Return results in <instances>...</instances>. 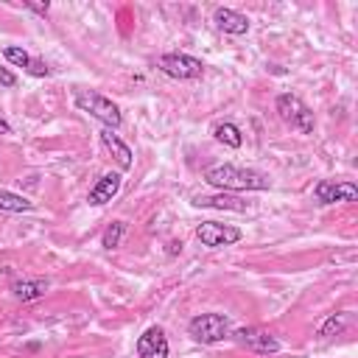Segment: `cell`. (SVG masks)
<instances>
[{
  "instance_id": "8fae6325",
  "label": "cell",
  "mask_w": 358,
  "mask_h": 358,
  "mask_svg": "<svg viewBox=\"0 0 358 358\" xmlns=\"http://www.w3.org/2000/svg\"><path fill=\"white\" fill-rule=\"evenodd\" d=\"M117 190H120V173H103V176L92 185L87 201H90L92 207H101V204L112 201V199L117 196Z\"/></svg>"
},
{
  "instance_id": "7a4b0ae2",
  "label": "cell",
  "mask_w": 358,
  "mask_h": 358,
  "mask_svg": "<svg viewBox=\"0 0 358 358\" xmlns=\"http://www.w3.org/2000/svg\"><path fill=\"white\" fill-rule=\"evenodd\" d=\"M76 106L81 109V112H87V115H92L95 120H101L106 129H117L120 123H123V115H120V109H117V103L112 101V98H106V95H101V92H92V90H84V92H76Z\"/></svg>"
},
{
  "instance_id": "2e32d148",
  "label": "cell",
  "mask_w": 358,
  "mask_h": 358,
  "mask_svg": "<svg viewBox=\"0 0 358 358\" xmlns=\"http://www.w3.org/2000/svg\"><path fill=\"white\" fill-rule=\"evenodd\" d=\"M0 210H3V213H28V210H34V201H28V199L20 196V193L0 190Z\"/></svg>"
},
{
  "instance_id": "277c9868",
  "label": "cell",
  "mask_w": 358,
  "mask_h": 358,
  "mask_svg": "<svg viewBox=\"0 0 358 358\" xmlns=\"http://www.w3.org/2000/svg\"><path fill=\"white\" fill-rule=\"evenodd\" d=\"M229 330H232V324H229V316H224V313H199L187 324V333L201 344L224 341L229 336Z\"/></svg>"
},
{
  "instance_id": "ba28073f",
  "label": "cell",
  "mask_w": 358,
  "mask_h": 358,
  "mask_svg": "<svg viewBox=\"0 0 358 358\" xmlns=\"http://www.w3.org/2000/svg\"><path fill=\"white\" fill-rule=\"evenodd\" d=\"M313 196L319 204H336V201H355L358 199V187L352 182H333V179H322L313 187Z\"/></svg>"
},
{
  "instance_id": "ac0fdd59",
  "label": "cell",
  "mask_w": 358,
  "mask_h": 358,
  "mask_svg": "<svg viewBox=\"0 0 358 358\" xmlns=\"http://www.w3.org/2000/svg\"><path fill=\"white\" fill-rule=\"evenodd\" d=\"M123 232H126V221H112V224L103 229V235H101V246H103V249H115V246H120Z\"/></svg>"
},
{
  "instance_id": "7c38bea8",
  "label": "cell",
  "mask_w": 358,
  "mask_h": 358,
  "mask_svg": "<svg viewBox=\"0 0 358 358\" xmlns=\"http://www.w3.org/2000/svg\"><path fill=\"white\" fill-rule=\"evenodd\" d=\"M48 288H50V282L42 280V277H36V280H14V282H11V294H14L20 302H34V299L45 296Z\"/></svg>"
},
{
  "instance_id": "d6986e66",
  "label": "cell",
  "mask_w": 358,
  "mask_h": 358,
  "mask_svg": "<svg viewBox=\"0 0 358 358\" xmlns=\"http://www.w3.org/2000/svg\"><path fill=\"white\" fill-rule=\"evenodd\" d=\"M3 56H6V62L17 64V67H25V70H28V64H31V56H28L22 48H14V45H8V48L3 50Z\"/></svg>"
},
{
  "instance_id": "6da1fadb",
  "label": "cell",
  "mask_w": 358,
  "mask_h": 358,
  "mask_svg": "<svg viewBox=\"0 0 358 358\" xmlns=\"http://www.w3.org/2000/svg\"><path fill=\"white\" fill-rule=\"evenodd\" d=\"M204 182L221 190H268L271 182L266 173L238 165H215L204 171Z\"/></svg>"
},
{
  "instance_id": "8992f818",
  "label": "cell",
  "mask_w": 358,
  "mask_h": 358,
  "mask_svg": "<svg viewBox=\"0 0 358 358\" xmlns=\"http://www.w3.org/2000/svg\"><path fill=\"white\" fill-rule=\"evenodd\" d=\"M196 238H199L204 246L218 249V246H232V243H238L243 235H241V229H238V227H232V224L201 221V224L196 227Z\"/></svg>"
},
{
  "instance_id": "44dd1931",
  "label": "cell",
  "mask_w": 358,
  "mask_h": 358,
  "mask_svg": "<svg viewBox=\"0 0 358 358\" xmlns=\"http://www.w3.org/2000/svg\"><path fill=\"white\" fill-rule=\"evenodd\" d=\"M25 8H31V11H36V14H42V17H45V14L50 11V3H48V0H45V3H34V0H25Z\"/></svg>"
},
{
  "instance_id": "e0dca14e",
  "label": "cell",
  "mask_w": 358,
  "mask_h": 358,
  "mask_svg": "<svg viewBox=\"0 0 358 358\" xmlns=\"http://www.w3.org/2000/svg\"><path fill=\"white\" fill-rule=\"evenodd\" d=\"M344 327H347V313H330V316L322 322L319 336H322V338H333V336H341Z\"/></svg>"
},
{
  "instance_id": "9a60e30c",
  "label": "cell",
  "mask_w": 358,
  "mask_h": 358,
  "mask_svg": "<svg viewBox=\"0 0 358 358\" xmlns=\"http://www.w3.org/2000/svg\"><path fill=\"white\" fill-rule=\"evenodd\" d=\"M213 137H215L218 143H224L227 148H241V145H243V134H241V129H238L235 123H229V120L215 123V126H213Z\"/></svg>"
},
{
  "instance_id": "30bf717a",
  "label": "cell",
  "mask_w": 358,
  "mask_h": 358,
  "mask_svg": "<svg viewBox=\"0 0 358 358\" xmlns=\"http://www.w3.org/2000/svg\"><path fill=\"white\" fill-rule=\"evenodd\" d=\"M213 22H215L218 31L232 34V36H243L249 31V20L241 11H232V8H215L213 11Z\"/></svg>"
},
{
  "instance_id": "5bb4252c",
  "label": "cell",
  "mask_w": 358,
  "mask_h": 358,
  "mask_svg": "<svg viewBox=\"0 0 358 358\" xmlns=\"http://www.w3.org/2000/svg\"><path fill=\"white\" fill-rule=\"evenodd\" d=\"M101 143L112 151V157L117 159V165H120L123 171H129V168H131V148H129V145H126V143H123L112 129H103V131H101Z\"/></svg>"
},
{
  "instance_id": "5b68a950",
  "label": "cell",
  "mask_w": 358,
  "mask_h": 358,
  "mask_svg": "<svg viewBox=\"0 0 358 358\" xmlns=\"http://www.w3.org/2000/svg\"><path fill=\"white\" fill-rule=\"evenodd\" d=\"M157 67H159L165 76L179 78V81L201 78V73H204L201 59L187 56V53H165V56H159V59H157Z\"/></svg>"
},
{
  "instance_id": "9c48e42d",
  "label": "cell",
  "mask_w": 358,
  "mask_h": 358,
  "mask_svg": "<svg viewBox=\"0 0 358 358\" xmlns=\"http://www.w3.org/2000/svg\"><path fill=\"white\" fill-rule=\"evenodd\" d=\"M168 338L159 324H151L137 338V358H168Z\"/></svg>"
},
{
  "instance_id": "52a82bcc",
  "label": "cell",
  "mask_w": 358,
  "mask_h": 358,
  "mask_svg": "<svg viewBox=\"0 0 358 358\" xmlns=\"http://www.w3.org/2000/svg\"><path fill=\"white\" fill-rule=\"evenodd\" d=\"M235 338H238V344H243L246 350H252V352H257V355H274V352H280V341L268 333V330H263V327H241V330H235L232 333Z\"/></svg>"
},
{
  "instance_id": "603a6c76",
  "label": "cell",
  "mask_w": 358,
  "mask_h": 358,
  "mask_svg": "<svg viewBox=\"0 0 358 358\" xmlns=\"http://www.w3.org/2000/svg\"><path fill=\"white\" fill-rule=\"evenodd\" d=\"M8 131H11V126H8V123L0 117V134H8Z\"/></svg>"
},
{
  "instance_id": "7402d4cb",
  "label": "cell",
  "mask_w": 358,
  "mask_h": 358,
  "mask_svg": "<svg viewBox=\"0 0 358 358\" xmlns=\"http://www.w3.org/2000/svg\"><path fill=\"white\" fill-rule=\"evenodd\" d=\"M0 84H3V87H14V84H17V76H14L8 67H0Z\"/></svg>"
},
{
  "instance_id": "4fadbf2b",
  "label": "cell",
  "mask_w": 358,
  "mask_h": 358,
  "mask_svg": "<svg viewBox=\"0 0 358 358\" xmlns=\"http://www.w3.org/2000/svg\"><path fill=\"white\" fill-rule=\"evenodd\" d=\"M196 207H215V210H235V213H243L246 210V201L232 196V193H215V196H196L193 199Z\"/></svg>"
},
{
  "instance_id": "ffe728a7",
  "label": "cell",
  "mask_w": 358,
  "mask_h": 358,
  "mask_svg": "<svg viewBox=\"0 0 358 358\" xmlns=\"http://www.w3.org/2000/svg\"><path fill=\"white\" fill-rule=\"evenodd\" d=\"M28 73H31V76H50V67H48L45 62H39V59H31Z\"/></svg>"
},
{
  "instance_id": "3957f363",
  "label": "cell",
  "mask_w": 358,
  "mask_h": 358,
  "mask_svg": "<svg viewBox=\"0 0 358 358\" xmlns=\"http://www.w3.org/2000/svg\"><path fill=\"white\" fill-rule=\"evenodd\" d=\"M274 109H277V115H280L294 131H299V134H313V126H316L313 112L305 106V101H302L299 95H294V92L277 95Z\"/></svg>"
}]
</instances>
